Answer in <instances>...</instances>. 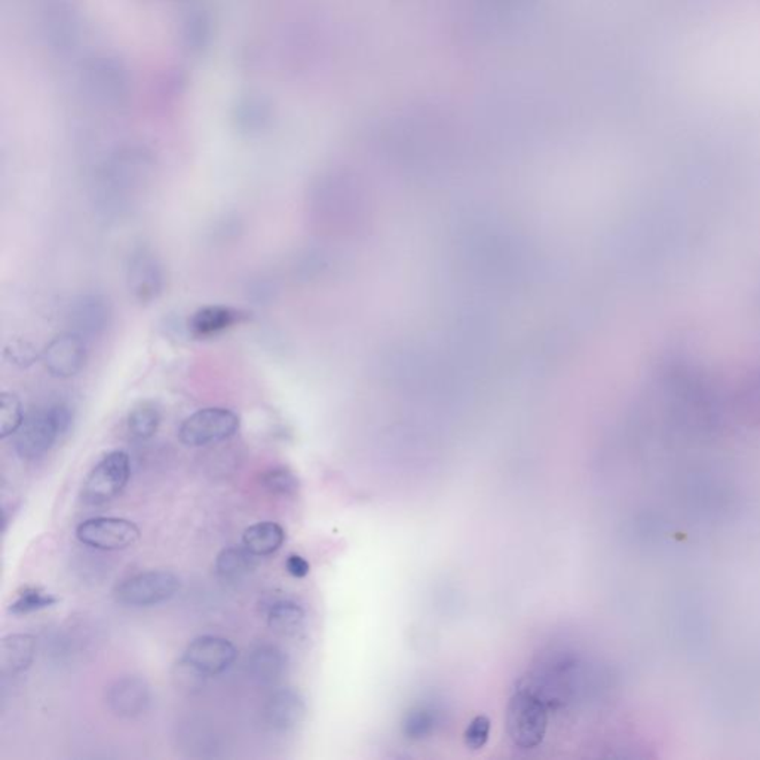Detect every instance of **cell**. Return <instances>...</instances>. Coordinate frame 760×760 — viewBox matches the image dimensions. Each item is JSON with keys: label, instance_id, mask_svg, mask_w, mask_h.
<instances>
[{"label": "cell", "instance_id": "6da1fadb", "mask_svg": "<svg viewBox=\"0 0 760 760\" xmlns=\"http://www.w3.org/2000/svg\"><path fill=\"white\" fill-rule=\"evenodd\" d=\"M72 424L73 409L63 401L35 411L26 416L23 426L15 434V450L27 461L39 459L51 450Z\"/></svg>", "mask_w": 760, "mask_h": 760}, {"label": "cell", "instance_id": "7a4b0ae2", "mask_svg": "<svg viewBox=\"0 0 760 760\" xmlns=\"http://www.w3.org/2000/svg\"><path fill=\"white\" fill-rule=\"evenodd\" d=\"M549 728V710L534 692H517L507 709V733L520 748H534L544 741Z\"/></svg>", "mask_w": 760, "mask_h": 760}, {"label": "cell", "instance_id": "3957f363", "mask_svg": "<svg viewBox=\"0 0 760 760\" xmlns=\"http://www.w3.org/2000/svg\"><path fill=\"white\" fill-rule=\"evenodd\" d=\"M181 588L179 576L170 571H146L129 576L116 586L118 603L129 608H150L173 599Z\"/></svg>", "mask_w": 760, "mask_h": 760}, {"label": "cell", "instance_id": "277c9868", "mask_svg": "<svg viewBox=\"0 0 760 760\" xmlns=\"http://www.w3.org/2000/svg\"><path fill=\"white\" fill-rule=\"evenodd\" d=\"M240 416L225 407H207L183 420L179 440L185 446L203 447L225 441L240 429Z\"/></svg>", "mask_w": 760, "mask_h": 760}, {"label": "cell", "instance_id": "5b68a950", "mask_svg": "<svg viewBox=\"0 0 760 760\" xmlns=\"http://www.w3.org/2000/svg\"><path fill=\"white\" fill-rule=\"evenodd\" d=\"M131 477L129 457L115 450L103 457L88 474L82 487V501L88 505H104L120 495Z\"/></svg>", "mask_w": 760, "mask_h": 760}, {"label": "cell", "instance_id": "8992f818", "mask_svg": "<svg viewBox=\"0 0 760 760\" xmlns=\"http://www.w3.org/2000/svg\"><path fill=\"white\" fill-rule=\"evenodd\" d=\"M142 536L133 521L116 517H94L76 527V538L83 545L102 551L127 549L137 544Z\"/></svg>", "mask_w": 760, "mask_h": 760}, {"label": "cell", "instance_id": "52a82bcc", "mask_svg": "<svg viewBox=\"0 0 760 760\" xmlns=\"http://www.w3.org/2000/svg\"><path fill=\"white\" fill-rule=\"evenodd\" d=\"M42 361L48 373L56 379L78 376L87 365L88 349L85 337L78 333H61L42 350Z\"/></svg>", "mask_w": 760, "mask_h": 760}, {"label": "cell", "instance_id": "ba28073f", "mask_svg": "<svg viewBox=\"0 0 760 760\" xmlns=\"http://www.w3.org/2000/svg\"><path fill=\"white\" fill-rule=\"evenodd\" d=\"M236 648L232 641L223 637L201 636L190 641L186 648L183 659L198 668L201 673L217 676L226 672L235 663Z\"/></svg>", "mask_w": 760, "mask_h": 760}, {"label": "cell", "instance_id": "9c48e42d", "mask_svg": "<svg viewBox=\"0 0 760 760\" xmlns=\"http://www.w3.org/2000/svg\"><path fill=\"white\" fill-rule=\"evenodd\" d=\"M107 705L119 718H137L146 713L152 702L149 683L139 676H125L107 689Z\"/></svg>", "mask_w": 760, "mask_h": 760}, {"label": "cell", "instance_id": "30bf717a", "mask_svg": "<svg viewBox=\"0 0 760 760\" xmlns=\"http://www.w3.org/2000/svg\"><path fill=\"white\" fill-rule=\"evenodd\" d=\"M306 716V704L299 692L286 687L269 695L263 707V719L275 733H291L302 725Z\"/></svg>", "mask_w": 760, "mask_h": 760}, {"label": "cell", "instance_id": "8fae6325", "mask_svg": "<svg viewBox=\"0 0 760 760\" xmlns=\"http://www.w3.org/2000/svg\"><path fill=\"white\" fill-rule=\"evenodd\" d=\"M128 286L134 299L140 303H150L161 295L164 273L157 257L148 251H140L131 258Z\"/></svg>", "mask_w": 760, "mask_h": 760}, {"label": "cell", "instance_id": "7c38bea8", "mask_svg": "<svg viewBox=\"0 0 760 760\" xmlns=\"http://www.w3.org/2000/svg\"><path fill=\"white\" fill-rule=\"evenodd\" d=\"M111 304L98 295H87L74 302L70 312L72 332L82 337H97L111 326Z\"/></svg>", "mask_w": 760, "mask_h": 760}, {"label": "cell", "instance_id": "4fadbf2b", "mask_svg": "<svg viewBox=\"0 0 760 760\" xmlns=\"http://www.w3.org/2000/svg\"><path fill=\"white\" fill-rule=\"evenodd\" d=\"M288 659L278 646L262 643L256 646L247 658V670L253 682L260 687H275L287 673Z\"/></svg>", "mask_w": 760, "mask_h": 760}, {"label": "cell", "instance_id": "5bb4252c", "mask_svg": "<svg viewBox=\"0 0 760 760\" xmlns=\"http://www.w3.org/2000/svg\"><path fill=\"white\" fill-rule=\"evenodd\" d=\"M245 319L242 311L223 306L208 304L199 308L189 319V330L196 337H211L235 327Z\"/></svg>", "mask_w": 760, "mask_h": 760}, {"label": "cell", "instance_id": "9a60e30c", "mask_svg": "<svg viewBox=\"0 0 760 760\" xmlns=\"http://www.w3.org/2000/svg\"><path fill=\"white\" fill-rule=\"evenodd\" d=\"M36 639L30 634H10L0 641V672L19 674L26 672L36 656Z\"/></svg>", "mask_w": 760, "mask_h": 760}, {"label": "cell", "instance_id": "2e32d148", "mask_svg": "<svg viewBox=\"0 0 760 760\" xmlns=\"http://www.w3.org/2000/svg\"><path fill=\"white\" fill-rule=\"evenodd\" d=\"M286 541L282 526L273 521H260L249 526L242 534V545L256 557H265L277 553Z\"/></svg>", "mask_w": 760, "mask_h": 760}, {"label": "cell", "instance_id": "e0dca14e", "mask_svg": "<svg viewBox=\"0 0 760 760\" xmlns=\"http://www.w3.org/2000/svg\"><path fill=\"white\" fill-rule=\"evenodd\" d=\"M304 624V610L290 600H280L267 612V626L282 637L296 636Z\"/></svg>", "mask_w": 760, "mask_h": 760}, {"label": "cell", "instance_id": "ac0fdd59", "mask_svg": "<svg viewBox=\"0 0 760 760\" xmlns=\"http://www.w3.org/2000/svg\"><path fill=\"white\" fill-rule=\"evenodd\" d=\"M256 556L245 547L221 549L216 558V571L225 580H241L256 567Z\"/></svg>", "mask_w": 760, "mask_h": 760}, {"label": "cell", "instance_id": "d6986e66", "mask_svg": "<svg viewBox=\"0 0 760 760\" xmlns=\"http://www.w3.org/2000/svg\"><path fill=\"white\" fill-rule=\"evenodd\" d=\"M127 425L131 437L142 441L150 440L161 425V411L153 403H140L129 411Z\"/></svg>", "mask_w": 760, "mask_h": 760}, {"label": "cell", "instance_id": "ffe728a7", "mask_svg": "<svg viewBox=\"0 0 760 760\" xmlns=\"http://www.w3.org/2000/svg\"><path fill=\"white\" fill-rule=\"evenodd\" d=\"M26 415L19 396L12 392L0 394V438L10 437L19 433L23 426Z\"/></svg>", "mask_w": 760, "mask_h": 760}, {"label": "cell", "instance_id": "44dd1931", "mask_svg": "<svg viewBox=\"0 0 760 760\" xmlns=\"http://www.w3.org/2000/svg\"><path fill=\"white\" fill-rule=\"evenodd\" d=\"M57 602L58 600L54 595L47 593V591L35 588V587H28V588H24L17 595V599L11 603L10 612L12 615H17V617H21V615H28V613L51 608Z\"/></svg>", "mask_w": 760, "mask_h": 760}, {"label": "cell", "instance_id": "7402d4cb", "mask_svg": "<svg viewBox=\"0 0 760 760\" xmlns=\"http://www.w3.org/2000/svg\"><path fill=\"white\" fill-rule=\"evenodd\" d=\"M205 679H207L205 674L201 673L198 668H195L192 664L188 663L183 658L173 670V682H174L175 687L180 691H198L203 687Z\"/></svg>", "mask_w": 760, "mask_h": 760}, {"label": "cell", "instance_id": "603a6c76", "mask_svg": "<svg viewBox=\"0 0 760 760\" xmlns=\"http://www.w3.org/2000/svg\"><path fill=\"white\" fill-rule=\"evenodd\" d=\"M263 484L267 490L277 495H293L299 488V480L287 468H273L263 475Z\"/></svg>", "mask_w": 760, "mask_h": 760}, {"label": "cell", "instance_id": "cb8c5ba5", "mask_svg": "<svg viewBox=\"0 0 760 760\" xmlns=\"http://www.w3.org/2000/svg\"><path fill=\"white\" fill-rule=\"evenodd\" d=\"M490 719L484 714L475 716L474 719L471 720L470 725L466 726L464 740L465 746L471 750H481L488 741L490 735Z\"/></svg>", "mask_w": 760, "mask_h": 760}, {"label": "cell", "instance_id": "d4e9b609", "mask_svg": "<svg viewBox=\"0 0 760 760\" xmlns=\"http://www.w3.org/2000/svg\"><path fill=\"white\" fill-rule=\"evenodd\" d=\"M5 357L11 365L28 367L33 363H36L37 358L42 357V354L37 352L36 348L30 342L14 341L6 345Z\"/></svg>", "mask_w": 760, "mask_h": 760}, {"label": "cell", "instance_id": "484cf974", "mask_svg": "<svg viewBox=\"0 0 760 760\" xmlns=\"http://www.w3.org/2000/svg\"><path fill=\"white\" fill-rule=\"evenodd\" d=\"M404 726L409 737H422L433 728V716L424 710H418L415 713L409 714V719Z\"/></svg>", "mask_w": 760, "mask_h": 760}, {"label": "cell", "instance_id": "4316f807", "mask_svg": "<svg viewBox=\"0 0 760 760\" xmlns=\"http://www.w3.org/2000/svg\"><path fill=\"white\" fill-rule=\"evenodd\" d=\"M286 569L295 578H304L311 571V566L306 558L297 554H291L290 557L287 558Z\"/></svg>", "mask_w": 760, "mask_h": 760}]
</instances>
